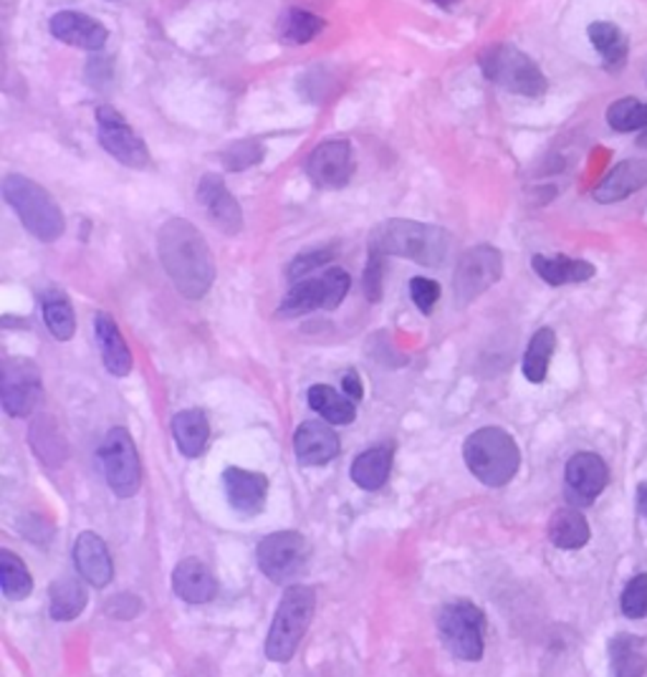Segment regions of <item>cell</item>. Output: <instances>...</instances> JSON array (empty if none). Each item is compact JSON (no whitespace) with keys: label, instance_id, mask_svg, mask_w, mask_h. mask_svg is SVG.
<instances>
[{"label":"cell","instance_id":"cell-31","mask_svg":"<svg viewBox=\"0 0 647 677\" xmlns=\"http://www.w3.org/2000/svg\"><path fill=\"white\" fill-rule=\"evenodd\" d=\"M587 36L592 41V46L597 48V54L602 56V61L608 69H620L627 61V36L620 26H614L610 21H594L592 26L587 28Z\"/></svg>","mask_w":647,"mask_h":677},{"label":"cell","instance_id":"cell-8","mask_svg":"<svg viewBox=\"0 0 647 677\" xmlns=\"http://www.w3.org/2000/svg\"><path fill=\"white\" fill-rule=\"evenodd\" d=\"M351 288V278L344 268H330L322 276L304 278L291 286V291L284 296L281 307H278V317L297 319L311 311H334L342 307Z\"/></svg>","mask_w":647,"mask_h":677},{"label":"cell","instance_id":"cell-20","mask_svg":"<svg viewBox=\"0 0 647 677\" xmlns=\"http://www.w3.org/2000/svg\"><path fill=\"white\" fill-rule=\"evenodd\" d=\"M73 564L84 582L92 586H106L114 580V561L100 533L81 531L73 541Z\"/></svg>","mask_w":647,"mask_h":677},{"label":"cell","instance_id":"cell-23","mask_svg":"<svg viewBox=\"0 0 647 677\" xmlns=\"http://www.w3.org/2000/svg\"><path fill=\"white\" fill-rule=\"evenodd\" d=\"M643 187H647V160H625L594 187V200L604 205L620 203Z\"/></svg>","mask_w":647,"mask_h":677},{"label":"cell","instance_id":"cell-32","mask_svg":"<svg viewBox=\"0 0 647 677\" xmlns=\"http://www.w3.org/2000/svg\"><path fill=\"white\" fill-rule=\"evenodd\" d=\"M324 26L326 23L322 15L304 11V8H289L278 21V38H281V44L304 46L311 44Z\"/></svg>","mask_w":647,"mask_h":677},{"label":"cell","instance_id":"cell-29","mask_svg":"<svg viewBox=\"0 0 647 677\" xmlns=\"http://www.w3.org/2000/svg\"><path fill=\"white\" fill-rule=\"evenodd\" d=\"M86 601L89 594L84 584L73 580V576H61L48 589V615H51L54 622H71L84 612Z\"/></svg>","mask_w":647,"mask_h":677},{"label":"cell","instance_id":"cell-28","mask_svg":"<svg viewBox=\"0 0 647 677\" xmlns=\"http://www.w3.org/2000/svg\"><path fill=\"white\" fill-rule=\"evenodd\" d=\"M307 400L309 408L330 425H351L357 420V404L330 385H311Z\"/></svg>","mask_w":647,"mask_h":677},{"label":"cell","instance_id":"cell-45","mask_svg":"<svg viewBox=\"0 0 647 677\" xmlns=\"http://www.w3.org/2000/svg\"><path fill=\"white\" fill-rule=\"evenodd\" d=\"M637 145H640L643 150H647V129H643V135L637 137Z\"/></svg>","mask_w":647,"mask_h":677},{"label":"cell","instance_id":"cell-10","mask_svg":"<svg viewBox=\"0 0 647 677\" xmlns=\"http://www.w3.org/2000/svg\"><path fill=\"white\" fill-rule=\"evenodd\" d=\"M504 276V255L498 248L481 243L465 251L458 259L455 274H453V291L458 299V307H469L494 288Z\"/></svg>","mask_w":647,"mask_h":677},{"label":"cell","instance_id":"cell-43","mask_svg":"<svg viewBox=\"0 0 647 677\" xmlns=\"http://www.w3.org/2000/svg\"><path fill=\"white\" fill-rule=\"evenodd\" d=\"M342 390L355 404L365 398V387H362V379H359V375H357V369L344 371V375H342Z\"/></svg>","mask_w":647,"mask_h":677},{"label":"cell","instance_id":"cell-27","mask_svg":"<svg viewBox=\"0 0 647 677\" xmlns=\"http://www.w3.org/2000/svg\"><path fill=\"white\" fill-rule=\"evenodd\" d=\"M172 437L185 458H200L210 440V423L203 410L190 408L172 417Z\"/></svg>","mask_w":647,"mask_h":677},{"label":"cell","instance_id":"cell-46","mask_svg":"<svg viewBox=\"0 0 647 677\" xmlns=\"http://www.w3.org/2000/svg\"><path fill=\"white\" fill-rule=\"evenodd\" d=\"M436 3H438L440 8H453V5L458 3V0H436Z\"/></svg>","mask_w":647,"mask_h":677},{"label":"cell","instance_id":"cell-5","mask_svg":"<svg viewBox=\"0 0 647 677\" xmlns=\"http://www.w3.org/2000/svg\"><path fill=\"white\" fill-rule=\"evenodd\" d=\"M316 612V592L307 584H291L284 589L278 601L271 630L266 638V657L276 665L291 663L297 650L309 632L311 619Z\"/></svg>","mask_w":647,"mask_h":677},{"label":"cell","instance_id":"cell-17","mask_svg":"<svg viewBox=\"0 0 647 677\" xmlns=\"http://www.w3.org/2000/svg\"><path fill=\"white\" fill-rule=\"evenodd\" d=\"M220 481H223L226 498L233 510L249 518L264 514L268 498V478L264 473L231 466L223 470Z\"/></svg>","mask_w":647,"mask_h":677},{"label":"cell","instance_id":"cell-21","mask_svg":"<svg viewBox=\"0 0 647 677\" xmlns=\"http://www.w3.org/2000/svg\"><path fill=\"white\" fill-rule=\"evenodd\" d=\"M172 592L187 605H208L218 597V580L200 559H183L172 569Z\"/></svg>","mask_w":647,"mask_h":677},{"label":"cell","instance_id":"cell-12","mask_svg":"<svg viewBox=\"0 0 647 677\" xmlns=\"http://www.w3.org/2000/svg\"><path fill=\"white\" fill-rule=\"evenodd\" d=\"M96 137H100L104 150L119 164H125V168L145 170L152 160L150 147L145 145V139L132 129L125 114L114 110L112 104L96 106Z\"/></svg>","mask_w":647,"mask_h":677},{"label":"cell","instance_id":"cell-3","mask_svg":"<svg viewBox=\"0 0 647 677\" xmlns=\"http://www.w3.org/2000/svg\"><path fill=\"white\" fill-rule=\"evenodd\" d=\"M463 460L488 489L509 485L521 468V450L504 427H481L463 443Z\"/></svg>","mask_w":647,"mask_h":677},{"label":"cell","instance_id":"cell-39","mask_svg":"<svg viewBox=\"0 0 647 677\" xmlns=\"http://www.w3.org/2000/svg\"><path fill=\"white\" fill-rule=\"evenodd\" d=\"M334 255H337L334 248H316V251L299 253L297 259L289 263V268H286V276H289L291 284H299V280L309 278L311 274H314V271L324 268L326 263L334 261Z\"/></svg>","mask_w":647,"mask_h":677},{"label":"cell","instance_id":"cell-26","mask_svg":"<svg viewBox=\"0 0 647 677\" xmlns=\"http://www.w3.org/2000/svg\"><path fill=\"white\" fill-rule=\"evenodd\" d=\"M392 460H395V448L392 445H374V448L359 452L351 462V481L362 491H380L388 483Z\"/></svg>","mask_w":647,"mask_h":677},{"label":"cell","instance_id":"cell-34","mask_svg":"<svg viewBox=\"0 0 647 677\" xmlns=\"http://www.w3.org/2000/svg\"><path fill=\"white\" fill-rule=\"evenodd\" d=\"M41 309H44V321L54 338L59 342H69L77 334V317H73V307L69 296L63 291H46L41 296Z\"/></svg>","mask_w":647,"mask_h":677},{"label":"cell","instance_id":"cell-19","mask_svg":"<svg viewBox=\"0 0 647 677\" xmlns=\"http://www.w3.org/2000/svg\"><path fill=\"white\" fill-rule=\"evenodd\" d=\"M339 435L326 420H307L293 433V452L301 466H326L339 456Z\"/></svg>","mask_w":647,"mask_h":677},{"label":"cell","instance_id":"cell-2","mask_svg":"<svg viewBox=\"0 0 647 677\" xmlns=\"http://www.w3.org/2000/svg\"><path fill=\"white\" fill-rule=\"evenodd\" d=\"M367 251L382 255H397L417 263V266L438 268L453 251V233L432 222L409 218H390L372 228Z\"/></svg>","mask_w":647,"mask_h":677},{"label":"cell","instance_id":"cell-41","mask_svg":"<svg viewBox=\"0 0 647 677\" xmlns=\"http://www.w3.org/2000/svg\"><path fill=\"white\" fill-rule=\"evenodd\" d=\"M384 259H388V255H382L377 251H370V255H367V266H365V274H362V288H365V296L372 303L380 301L382 291H384Z\"/></svg>","mask_w":647,"mask_h":677},{"label":"cell","instance_id":"cell-7","mask_svg":"<svg viewBox=\"0 0 647 677\" xmlns=\"http://www.w3.org/2000/svg\"><path fill=\"white\" fill-rule=\"evenodd\" d=\"M438 634L458 659L478 663L486 642V615L471 599H453L438 612Z\"/></svg>","mask_w":647,"mask_h":677},{"label":"cell","instance_id":"cell-38","mask_svg":"<svg viewBox=\"0 0 647 677\" xmlns=\"http://www.w3.org/2000/svg\"><path fill=\"white\" fill-rule=\"evenodd\" d=\"M266 147L261 139L249 137V139H239V142L228 145L223 152H220V162H223L226 170L231 172H243L253 168V164L264 162Z\"/></svg>","mask_w":647,"mask_h":677},{"label":"cell","instance_id":"cell-18","mask_svg":"<svg viewBox=\"0 0 647 677\" xmlns=\"http://www.w3.org/2000/svg\"><path fill=\"white\" fill-rule=\"evenodd\" d=\"M48 28H51V36L56 41L81 48V51H102L106 46V38H109V31H106L100 21L79 11H59L51 15Z\"/></svg>","mask_w":647,"mask_h":677},{"label":"cell","instance_id":"cell-14","mask_svg":"<svg viewBox=\"0 0 647 677\" xmlns=\"http://www.w3.org/2000/svg\"><path fill=\"white\" fill-rule=\"evenodd\" d=\"M44 394L41 387V375L36 365L28 359H5L3 362V379H0V404H3L5 415L11 417H28L36 410V404Z\"/></svg>","mask_w":647,"mask_h":677},{"label":"cell","instance_id":"cell-4","mask_svg":"<svg viewBox=\"0 0 647 677\" xmlns=\"http://www.w3.org/2000/svg\"><path fill=\"white\" fill-rule=\"evenodd\" d=\"M3 197L21 226L41 243L59 241L67 230V218L59 203L54 200L46 187H41L26 175H8L3 180Z\"/></svg>","mask_w":647,"mask_h":677},{"label":"cell","instance_id":"cell-15","mask_svg":"<svg viewBox=\"0 0 647 677\" xmlns=\"http://www.w3.org/2000/svg\"><path fill=\"white\" fill-rule=\"evenodd\" d=\"M195 197H198V205L208 213V218L212 226H216L220 233L226 236H241L243 230V210L235 195L228 190L226 180L220 175H208L200 177L198 187H195Z\"/></svg>","mask_w":647,"mask_h":677},{"label":"cell","instance_id":"cell-9","mask_svg":"<svg viewBox=\"0 0 647 677\" xmlns=\"http://www.w3.org/2000/svg\"><path fill=\"white\" fill-rule=\"evenodd\" d=\"M100 460L104 481L117 498H132L142 489V460L127 427H112L104 435Z\"/></svg>","mask_w":647,"mask_h":677},{"label":"cell","instance_id":"cell-37","mask_svg":"<svg viewBox=\"0 0 647 677\" xmlns=\"http://www.w3.org/2000/svg\"><path fill=\"white\" fill-rule=\"evenodd\" d=\"M608 124L614 131H640L647 129V104L633 96L617 99L608 110Z\"/></svg>","mask_w":647,"mask_h":677},{"label":"cell","instance_id":"cell-11","mask_svg":"<svg viewBox=\"0 0 647 677\" xmlns=\"http://www.w3.org/2000/svg\"><path fill=\"white\" fill-rule=\"evenodd\" d=\"M258 569L274 584L293 582L309 564V541L299 531H276L261 539L256 549Z\"/></svg>","mask_w":647,"mask_h":677},{"label":"cell","instance_id":"cell-16","mask_svg":"<svg viewBox=\"0 0 647 677\" xmlns=\"http://www.w3.org/2000/svg\"><path fill=\"white\" fill-rule=\"evenodd\" d=\"M567 498L577 506H589L610 483V468L597 452H577L564 468Z\"/></svg>","mask_w":647,"mask_h":677},{"label":"cell","instance_id":"cell-44","mask_svg":"<svg viewBox=\"0 0 647 677\" xmlns=\"http://www.w3.org/2000/svg\"><path fill=\"white\" fill-rule=\"evenodd\" d=\"M635 501H637V510H640V514L647 518V481L637 485Z\"/></svg>","mask_w":647,"mask_h":677},{"label":"cell","instance_id":"cell-25","mask_svg":"<svg viewBox=\"0 0 647 677\" xmlns=\"http://www.w3.org/2000/svg\"><path fill=\"white\" fill-rule=\"evenodd\" d=\"M610 677H645L647 673V640L637 634L620 632L610 640Z\"/></svg>","mask_w":647,"mask_h":677},{"label":"cell","instance_id":"cell-22","mask_svg":"<svg viewBox=\"0 0 647 677\" xmlns=\"http://www.w3.org/2000/svg\"><path fill=\"white\" fill-rule=\"evenodd\" d=\"M94 334L96 344H100L102 362L109 375L114 377H127L132 371V349H129L125 334L119 332L117 321H114L112 313L100 311L94 317Z\"/></svg>","mask_w":647,"mask_h":677},{"label":"cell","instance_id":"cell-36","mask_svg":"<svg viewBox=\"0 0 647 677\" xmlns=\"http://www.w3.org/2000/svg\"><path fill=\"white\" fill-rule=\"evenodd\" d=\"M31 445H34L36 456L46 462V466H61L67 460V443L59 427H56L54 417H38L34 427H31Z\"/></svg>","mask_w":647,"mask_h":677},{"label":"cell","instance_id":"cell-42","mask_svg":"<svg viewBox=\"0 0 647 677\" xmlns=\"http://www.w3.org/2000/svg\"><path fill=\"white\" fill-rule=\"evenodd\" d=\"M409 299H413L415 307L420 309V313H432L440 299V284L432 278L415 276L409 280Z\"/></svg>","mask_w":647,"mask_h":677},{"label":"cell","instance_id":"cell-40","mask_svg":"<svg viewBox=\"0 0 647 677\" xmlns=\"http://www.w3.org/2000/svg\"><path fill=\"white\" fill-rule=\"evenodd\" d=\"M622 615L629 619H645L647 617V574H637L627 582L625 592L620 599Z\"/></svg>","mask_w":647,"mask_h":677},{"label":"cell","instance_id":"cell-24","mask_svg":"<svg viewBox=\"0 0 647 677\" xmlns=\"http://www.w3.org/2000/svg\"><path fill=\"white\" fill-rule=\"evenodd\" d=\"M531 268L534 274L548 286H569V284H585V280L594 278L597 268L589 261L569 259V255H534L531 259Z\"/></svg>","mask_w":647,"mask_h":677},{"label":"cell","instance_id":"cell-30","mask_svg":"<svg viewBox=\"0 0 647 677\" xmlns=\"http://www.w3.org/2000/svg\"><path fill=\"white\" fill-rule=\"evenodd\" d=\"M589 536H592V531H589L587 518L581 516L577 508H559L552 514V521H548V541H552L556 549H581L587 547Z\"/></svg>","mask_w":647,"mask_h":677},{"label":"cell","instance_id":"cell-33","mask_svg":"<svg viewBox=\"0 0 647 677\" xmlns=\"http://www.w3.org/2000/svg\"><path fill=\"white\" fill-rule=\"evenodd\" d=\"M554 349H556L554 329L544 326V329H539L534 336H531V342L527 346V354H523V362H521L523 377H527L531 385H542L546 379L548 365H552V357H554Z\"/></svg>","mask_w":647,"mask_h":677},{"label":"cell","instance_id":"cell-13","mask_svg":"<svg viewBox=\"0 0 647 677\" xmlns=\"http://www.w3.org/2000/svg\"><path fill=\"white\" fill-rule=\"evenodd\" d=\"M307 177L319 190H342L357 175V154L349 139H326L307 157Z\"/></svg>","mask_w":647,"mask_h":677},{"label":"cell","instance_id":"cell-35","mask_svg":"<svg viewBox=\"0 0 647 677\" xmlns=\"http://www.w3.org/2000/svg\"><path fill=\"white\" fill-rule=\"evenodd\" d=\"M0 592L11 601L26 599L34 592V576L11 549H0Z\"/></svg>","mask_w":647,"mask_h":677},{"label":"cell","instance_id":"cell-6","mask_svg":"<svg viewBox=\"0 0 647 677\" xmlns=\"http://www.w3.org/2000/svg\"><path fill=\"white\" fill-rule=\"evenodd\" d=\"M481 73L506 92L539 99L546 94L548 81L539 64L513 44H490L478 54Z\"/></svg>","mask_w":647,"mask_h":677},{"label":"cell","instance_id":"cell-1","mask_svg":"<svg viewBox=\"0 0 647 677\" xmlns=\"http://www.w3.org/2000/svg\"><path fill=\"white\" fill-rule=\"evenodd\" d=\"M158 255L175 291L187 301L208 296L216 280V255L187 218H170L158 230Z\"/></svg>","mask_w":647,"mask_h":677}]
</instances>
